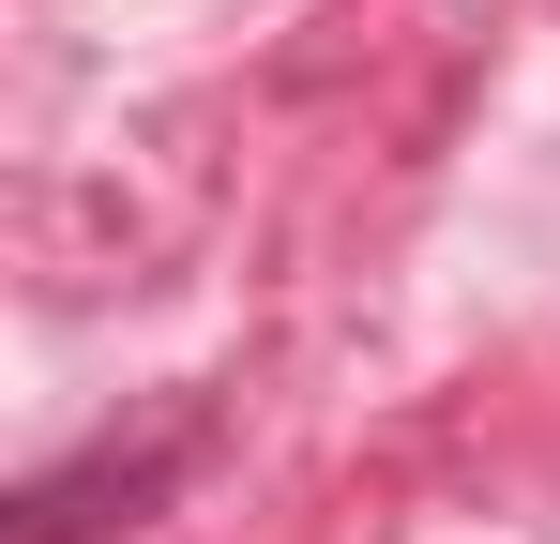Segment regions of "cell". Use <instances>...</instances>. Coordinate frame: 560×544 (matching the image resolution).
<instances>
[{"label": "cell", "instance_id": "6da1fadb", "mask_svg": "<svg viewBox=\"0 0 560 544\" xmlns=\"http://www.w3.org/2000/svg\"><path fill=\"white\" fill-rule=\"evenodd\" d=\"M167 469H183V439L92 453V469H61V484H31V499H15V544H92V530H137V515L167 499Z\"/></svg>", "mask_w": 560, "mask_h": 544}]
</instances>
